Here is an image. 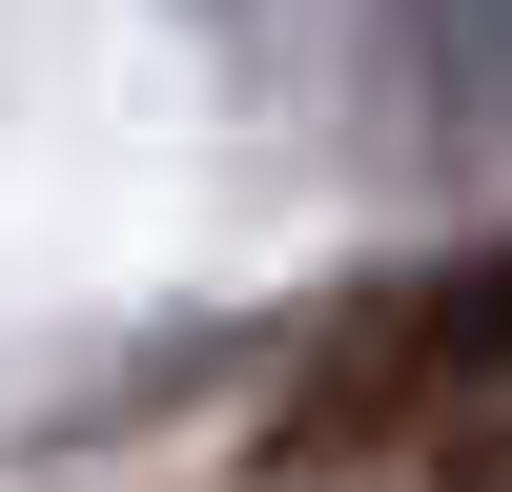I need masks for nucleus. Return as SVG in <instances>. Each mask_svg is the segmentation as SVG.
<instances>
[{
    "mask_svg": "<svg viewBox=\"0 0 512 492\" xmlns=\"http://www.w3.org/2000/svg\"><path fill=\"white\" fill-rule=\"evenodd\" d=\"M512 390V246H472V267H431V287H390V308H349L308 349V390L267 410V472H349V451H410V431H451V410H492Z\"/></svg>",
    "mask_w": 512,
    "mask_h": 492,
    "instance_id": "1",
    "label": "nucleus"
},
{
    "mask_svg": "<svg viewBox=\"0 0 512 492\" xmlns=\"http://www.w3.org/2000/svg\"><path fill=\"white\" fill-rule=\"evenodd\" d=\"M451 492H512V451H492V472H451Z\"/></svg>",
    "mask_w": 512,
    "mask_h": 492,
    "instance_id": "2",
    "label": "nucleus"
}]
</instances>
